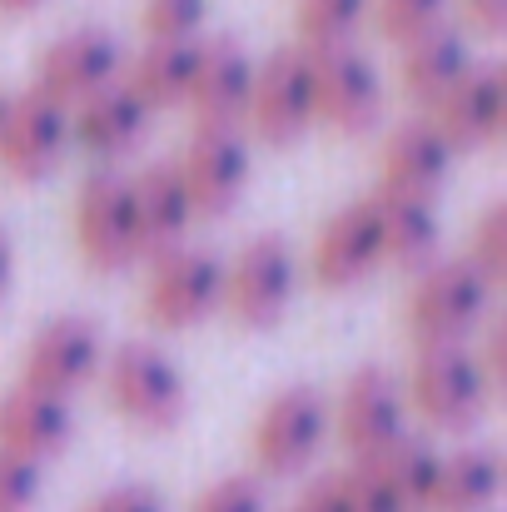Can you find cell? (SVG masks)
I'll return each instance as SVG.
<instances>
[{"mask_svg":"<svg viewBox=\"0 0 507 512\" xmlns=\"http://www.w3.org/2000/svg\"><path fill=\"white\" fill-rule=\"evenodd\" d=\"M488 299H493V289L473 264L433 259L408 289L403 329H408L413 348H458L483 329Z\"/></svg>","mask_w":507,"mask_h":512,"instance_id":"1","label":"cell"},{"mask_svg":"<svg viewBox=\"0 0 507 512\" xmlns=\"http://www.w3.org/2000/svg\"><path fill=\"white\" fill-rule=\"evenodd\" d=\"M493 403V388L473 358V343L458 348H418L408 383H403V408H413L428 428L438 433H468L483 408Z\"/></svg>","mask_w":507,"mask_h":512,"instance_id":"2","label":"cell"},{"mask_svg":"<svg viewBox=\"0 0 507 512\" xmlns=\"http://www.w3.org/2000/svg\"><path fill=\"white\" fill-rule=\"evenodd\" d=\"M105 393H110L115 413L140 433H174L189 413V388H184L174 358L145 339L120 343L110 353Z\"/></svg>","mask_w":507,"mask_h":512,"instance_id":"3","label":"cell"},{"mask_svg":"<svg viewBox=\"0 0 507 512\" xmlns=\"http://www.w3.org/2000/svg\"><path fill=\"white\" fill-rule=\"evenodd\" d=\"M294 284H299V269H294V249L284 234H259L239 249V259L224 269V294H219V309L249 329V334H264V329H279V319L289 314L294 304Z\"/></svg>","mask_w":507,"mask_h":512,"instance_id":"4","label":"cell"},{"mask_svg":"<svg viewBox=\"0 0 507 512\" xmlns=\"http://www.w3.org/2000/svg\"><path fill=\"white\" fill-rule=\"evenodd\" d=\"M324 433H329V403L309 383H289L274 398H264L249 428V453L259 478H299L309 458L324 448Z\"/></svg>","mask_w":507,"mask_h":512,"instance_id":"5","label":"cell"},{"mask_svg":"<svg viewBox=\"0 0 507 512\" xmlns=\"http://www.w3.org/2000/svg\"><path fill=\"white\" fill-rule=\"evenodd\" d=\"M219 294H224V264L209 254V249H169L160 259H150V279H145V324L150 329H194L204 324L214 309H219Z\"/></svg>","mask_w":507,"mask_h":512,"instance_id":"6","label":"cell"},{"mask_svg":"<svg viewBox=\"0 0 507 512\" xmlns=\"http://www.w3.org/2000/svg\"><path fill=\"white\" fill-rule=\"evenodd\" d=\"M309 80H314V120H324L334 135L358 140L383 125V105H388L383 75L363 50L338 45L309 55Z\"/></svg>","mask_w":507,"mask_h":512,"instance_id":"7","label":"cell"},{"mask_svg":"<svg viewBox=\"0 0 507 512\" xmlns=\"http://www.w3.org/2000/svg\"><path fill=\"white\" fill-rule=\"evenodd\" d=\"M244 125L269 150H289L294 140L309 135V125H314V80H309V55L299 45L274 50L264 65H254V90H249Z\"/></svg>","mask_w":507,"mask_h":512,"instance_id":"8","label":"cell"},{"mask_svg":"<svg viewBox=\"0 0 507 512\" xmlns=\"http://www.w3.org/2000/svg\"><path fill=\"white\" fill-rule=\"evenodd\" d=\"M75 249H80L85 269H95V274H120L130 259H140L130 179L125 174L115 170L85 174V184L75 194Z\"/></svg>","mask_w":507,"mask_h":512,"instance_id":"9","label":"cell"},{"mask_svg":"<svg viewBox=\"0 0 507 512\" xmlns=\"http://www.w3.org/2000/svg\"><path fill=\"white\" fill-rule=\"evenodd\" d=\"M70 145V110H60L55 100H45L35 85L5 100L0 115V170L15 184L45 179L65 160Z\"/></svg>","mask_w":507,"mask_h":512,"instance_id":"10","label":"cell"},{"mask_svg":"<svg viewBox=\"0 0 507 512\" xmlns=\"http://www.w3.org/2000/svg\"><path fill=\"white\" fill-rule=\"evenodd\" d=\"M334 433L343 443V453H348V463H363L378 448H388L393 438H403V383L378 363L358 368L338 388Z\"/></svg>","mask_w":507,"mask_h":512,"instance_id":"11","label":"cell"},{"mask_svg":"<svg viewBox=\"0 0 507 512\" xmlns=\"http://www.w3.org/2000/svg\"><path fill=\"white\" fill-rule=\"evenodd\" d=\"M249 90H254V60L244 55L239 40H204L194 50V75H189L184 105L199 130L234 135L244 125Z\"/></svg>","mask_w":507,"mask_h":512,"instance_id":"12","label":"cell"},{"mask_svg":"<svg viewBox=\"0 0 507 512\" xmlns=\"http://www.w3.org/2000/svg\"><path fill=\"white\" fill-rule=\"evenodd\" d=\"M115 80H120V40L110 30H100V25L60 35L40 55V70H35V90L45 100H55L60 110L90 100L95 90H105Z\"/></svg>","mask_w":507,"mask_h":512,"instance_id":"13","label":"cell"},{"mask_svg":"<svg viewBox=\"0 0 507 512\" xmlns=\"http://www.w3.org/2000/svg\"><path fill=\"white\" fill-rule=\"evenodd\" d=\"M179 184H184V199H189V214L194 219H224L244 189H249V150L239 135H214V130H199L179 160H169Z\"/></svg>","mask_w":507,"mask_h":512,"instance_id":"14","label":"cell"},{"mask_svg":"<svg viewBox=\"0 0 507 512\" xmlns=\"http://www.w3.org/2000/svg\"><path fill=\"white\" fill-rule=\"evenodd\" d=\"M423 120L438 130V140L453 155H473V150L493 145L503 135V120H507L503 70L498 65H473Z\"/></svg>","mask_w":507,"mask_h":512,"instance_id":"15","label":"cell"},{"mask_svg":"<svg viewBox=\"0 0 507 512\" xmlns=\"http://www.w3.org/2000/svg\"><path fill=\"white\" fill-rule=\"evenodd\" d=\"M100 329L80 314H60L50 319L35 339L25 343L20 353V383L25 388H40V393H55V398H70L95 368H100Z\"/></svg>","mask_w":507,"mask_h":512,"instance_id":"16","label":"cell"},{"mask_svg":"<svg viewBox=\"0 0 507 512\" xmlns=\"http://www.w3.org/2000/svg\"><path fill=\"white\" fill-rule=\"evenodd\" d=\"M383 264V249H378V219H373V204L368 199H353L334 209L314 239V254H309V274L324 294H343L353 284H363L373 269Z\"/></svg>","mask_w":507,"mask_h":512,"instance_id":"17","label":"cell"},{"mask_svg":"<svg viewBox=\"0 0 507 512\" xmlns=\"http://www.w3.org/2000/svg\"><path fill=\"white\" fill-rule=\"evenodd\" d=\"M448 170H453V150L438 140V130L428 120H403L378 145V189L383 194L433 204L438 189L448 184Z\"/></svg>","mask_w":507,"mask_h":512,"instance_id":"18","label":"cell"},{"mask_svg":"<svg viewBox=\"0 0 507 512\" xmlns=\"http://www.w3.org/2000/svg\"><path fill=\"white\" fill-rule=\"evenodd\" d=\"M70 433H75V423H70V403L65 398L25 388V383H15L0 398V453L5 458L40 468L45 458H55L70 443Z\"/></svg>","mask_w":507,"mask_h":512,"instance_id":"19","label":"cell"},{"mask_svg":"<svg viewBox=\"0 0 507 512\" xmlns=\"http://www.w3.org/2000/svg\"><path fill=\"white\" fill-rule=\"evenodd\" d=\"M130 209H135V249L145 259H160L169 249L184 244V229H189V199H184V184L169 160L160 165H145V170L130 179Z\"/></svg>","mask_w":507,"mask_h":512,"instance_id":"20","label":"cell"},{"mask_svg":"<svg viewBox=\"0 0 507 512\" xmlns=\"http://www.w3.org/2000/svg\"><path fill=\"white\" fill-rule=\"evenodd\" d=\"M368 204H373V219H378L383 264L408 269V274H423L438 259V244H443L438 209L428 199H403V194H383V189H373Z\"/></svg>","mask_w":507,"mask_h":512,"instance_id":"21","label":"cell"},{"mask_svg":"<svg viewBox=\"0 0 507 512\" xmlns=\"http://www.w3.org/2000/svg\"><path fill=\"white\" fill-rule=\"evenodd\" d=\"M145 130H150V115L140 110V100H135L120 80L105 85V90H95L90 100H80L75 115H70V140H75L85 155H95V160H120V155H130V150L145 140Z\"/></svg>","mask_w":507,"mask_h":512,"instance_id":"22","label":"cell"},{"mask_svg":"<svg viewBox=\"0 0 507 512\" xmlns=\"http://www.w3.org/2000/svg\"><path fill=\"white\" fill-rule=\"evenodd\" d=\"M468 70H473V55H468L463 35L448 30V25H438V30H428L423 40L403 45V70H398V80H403V95L428 115Z\"/></svg>","mask_w":507,"mask_h":512,"instance_id":"23","label":"cell"},{"mask_svg":"<svg viewBox=\"0 0 507 512\" xmlns=\"http://www.w3.org/2000/svg\"><path fill=\"white\" fill-rule=\"evenodd\" d=\"M503 493V463L493 448L438 453V483L428 512H488Z\"/></svg>","mask_w":507,"mask_h":512,"instance_id":"24","label":"cell"},{"mask_svg":"<svg viewBox=\"0 0 507 512\" xmlns=\"http://www.w3.org/2000/svg\"><path fill=\"white\" fill-rule=\"evenodd\" d=\"M194 45H160V40H145V50H135V60L120 70V85L140 100L145 115L155 110H174L184 105L189 95V75H194Z\"/></svg>","mask_w":507,"mask_h":512,"instance_id":"25","label":"cell"},{"mask_svg":"<svg viewBox=\"0 0 507 512\" xmlns=\"http://www.w3.org/2000/svg\"><path fill=\"white\" fill-rule=\"evenodd\" d=\"M368 478H378L388 493H393V503L403 512H428L433 503V483H438V453L428 448V443H418V438H393L388 448H378L373 458H363L358 463Z\"/></svg>","mask_w":507,"mask_h":512,"instance_id":"26","label":"cell"},{"mask_svg":"<svg viewBox=\"0 0 507 512\" xmlns=\"http://www.w3.org/2000/svg\"><path fill=\"white\" fill-rule=\"evenodd\" d=\"M368 0H294V30H299V50L319 55L353 45V30L363 25Z\"/></svg>","mask_w":507,"mask_h":512,"instance_id":"27","label":"cell"},{"mask_svg":"<svg viewBox=\"0 0 507 512\" xmlns=\"http://www.w3.org/2000/svg\"><path fill=\"white\" fill-rule=\"evenodd\" d=\"M368 10H373V30L403 50L443 25L448 0H368Z\"/></svg>","mask_w":507,"mask_h":512,"instance_id":"28","label":"cell"},{"mask_svg":"<svg viewBox=\"0 0 507 512\" xmlns=\"http://www.w3.org/2000/svg\"><path fill=\"white\" fill-rule=\"evenodd\" d=\"M209 0H140V30L160 45H194Z\"/></svg>","mask_w":507,"mask_h":512,"instance_id":"29","label":"cell"},{"mask_svg":"<svg viewBox=\"0 0 507 512\" xmlns=\"http://www.w3.org/2000/svg\"><path fill=\"white\" fill-rule=\"evenodd\" d=\"M463 264H473L488 279V289H498L507 279V204L503 199H493L483 209V219L473 224V239H468Z\"/></svg>","mask_w":507,"mask_h":512,"instance_id":"30","label":"cell"},{"mask_svg":"<svg viewBox=\"0 0 507 512\" xmlns=\"http://www.w3.org/2000/svg\"><path fill=\"white\" fill-rule=\"evenodd\" d=\"M189 512H264L259 478H219Z\"/></svg>","mask_w":507,"mask_h":512,"instance_id":"31","label":"cell"},{"mask_svg":"<svg viewBox=\"0 0 507 512\" xmlns=\"http://www.w3.org/2000/svg\"><path fill=\"white\" fill-rule=\"evenodd\" d=\"M35 498H40V468L0 453V512H35Z\"/></svg>","mask_w":507,"mask_h":512,"instance_id":"32","label":"cell"},{"mask_svg":"<svg viewBox=\"0 0 507 512\" xmlns=\"http://www.w3.org/2000/svg\"><path fill=\"white\" fill-rule=\"evenodd\" d=\"M338 488H343V508L348 512H403L393 503V493L378 478H368L358 463H348V473H338Z\"/></svg>","mask_w":507,"mask_h":512,"instance_id":"33","label":"cell"},{"mask_svg":"<svg viewBox=\"0 0 507 512\" xmlns=\"http://www.w3.org/2000/svg\"><path fill=\"white\" fill-rule=\"evenodd\" d=\"M85 512H165L155 488H140V483H120V488H105Z\"/></svg>","mask_w":507,"mask_h":512,"instance_id":"34","label":"cell"},{"mask_svg":"<svg viewBox=\"0 0 507 512\" xmlns=\"http://www.w3.org/2000/svg\"><path fill=\"white\" fill-rule=\"evenodd\" d=\"M458 10L478 35H503L507 30V0H458Z\"/></svg>","mask_w":507,"mask_h":512,"instance_id":"35","label":"cell"},{"mask_svg":"<svg viewBox=\"0 0 507 512\" xmlns=\"http://www.w3.org/2000/svg\"><path fill=\"white\" fill-rule=\"evenodd\" d=\"M294 512H348L343 508V488H338V473L334 478H314L304 493H299V503Z\"/></svg>","mask_w":507,"mask_h":512,"instance_id":"36","label":"cell"},{"mask_svg":"<svg viewBox=\"0 0 507 512\" xmlns=\"http://www.w3.org/2000/svg\"><path fill=\"white\" fill-rule=\"evenodd\" d=\"M10 269H15V249H10V234L0 229V299L10 289Z\"/></svg>","mask_w":507,"mask_h":512,"instance_id":"37","label":"cell"},{"mask_svg":"<svg viewBox=\"0 0 507 512\" xmlns=\"http://www.w3.org/2000/svg\"><path fill=\"white\" fill-rule=\"evenodd\" d=\"M45 0H0V15H30V10H40Z\"/></svg>","mask_w":507,"mask_h":512,"instance_id":"38","label":"cell"},{"mask_svg":"<svg viewBox=\"0 0 507 512\" xmlns=\"http://www.w3.org/2000/svg\"><path fill=\"white\" fill-rule=\"evenodd\" d=\"M0 115H5V95H0Z\"/></svg>","mask_w":507,"mask_h":512,"instance_id":"39","label":"cell"}]
</instances>
